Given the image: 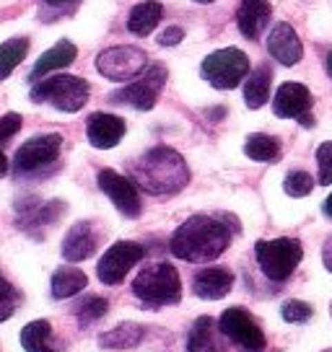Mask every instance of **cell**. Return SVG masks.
<instances>
[{
    "mask_svg": "<svg viewBox=\"0 0 332 352\" xmlns=\"http://www.w3.org/2000/svg\"><path fill=\"white\" fill-rule=\"evenodd\" d=\"M229 243H231V231L226 223L213 215H192L174 231L169 249L177 259L203 264L218 259L229 249Z\"/></svg>",
    "mask_w": 332,
    "mask_h": 352,
    "instance_id": "1",
    "label": "cell"
},
{
    "mask_svg": "<svg viewBox=\"0 0 332 352\" xmlns=\"http://www.w3.org/2000/svg\"><path fill=\"white\" fill-rule=\"evenodd\" d=\"M133 182L138 189L156 195V197L177 195L189 182L187 161L174 148L156 145L133 164Z\"/></svg>",
    "mask_w": 332,
    "mask_h": 352,
    "instance_id": "2",
    "label": "cell"
},
{
    "mask_svg": "<svg viewBox=\"0 0 332 352\" xmlns=\"http://www.w3.org/2000/svg\"><path fill=\"white\" fill-rule=\"evenodd\" d=\"M135 298L148 308L177 306L182 300V280L174 264H148L141 275L133 280Z\"/></svg>",
    "mask_w": 332,
    "mask_h": 352,
    "instance_id": "3",
    "label": "cell"
},
{
    "mask_svg": "<svg viewBox=\"0 0 332 352\" xmlns=\"http://www.w3.org/2000/svg\"><path fill=\"white\" fill-rule=\"evenodd\" d=\"M89 83L78 76H50L32 86L34 104H52L55 109L68 111V114L83 109L89 101Z\"/></svg>",
    "mask_w": 332,
    "mask_h": 352,
    "instance_id": "4",
    "label": "cell"
},
{
    "mask_svg": "<svg viewBox=\"0 0 332 352\" xmlns=\"http://www.w3.org/2000/svg\"><path fill=\"white\" fill-rule=\"evenodd\" d=\"M255 256L267 280L283 283L299 267L304 249H301V243L296 239H273V241H257Z\"/></svg>",
    "mask_w": 332,
    "mask_h": 352,
    "instance_id": "5",
    "label": "cell"
},
{
    "mask_svg": "<svg viewBox=\"0 0 332 352\" xmlns=\"http://www.w3.org/2000/svg\"><path fill=\"white\" fill-rule=\"evenodd\" d=\"M203 78L218 91H231L249 76V57L242 50L229 47V50H216L203 60L200 67Z\"/></svg>",
    "mask_w": 332,
    "mask_h": 352,
    "instance_id": "6",
    "label": "cell"
},
{
    "mask_svg": "<svg viewBox=\"0 0 332 352\" xmlns=\"http://www.w3.org/2000/svg\"><path fill=\"white\" fill-rule=\"evenodd\" d=\"M164 86H166V67L156 63V65L145 67L143 76L138 78L135 83L120 88V91H114L110 96V101H114V104H127V107H133V109L148 111L156 107V101L161 96V88Z\"/></svg>",
    "mask_w": 332,
    "mask_h": 352,
    "instance_id": "7",
    "label": "cell"
},
{
    "mask_svg": "<svg viewBox=\"0 0 332 352\" xmlns=\"http://www.w3.org/2000/svg\"><path fill=\"white\" fill-rule=\"evenodd\" d=\"M60 148H63V138L57 132L37 135L32 140H26L13 155V174H37L47 166H52L60 155Z\"/></svg>",
    "mask_w": 332,
    "mask_h": 352,
    "instance_id": "8",
    "label": "cell"
},
{
    "mask_svg": "<svg viewBox=\"0 0 332 352\" xmlns=\"http://www.w3.org/2000/svg\"><path fill=\"white\" fill-rule=\"evenodd\" d=\"M148 67V55L138 47H110L96 57V70L110 80L125 83Z\"/></svg>",
    "mask_w": 332,
    "mask_h": 352,
    "instance_id": "9",
    "label": "cell"
},
{
    "mask_svg": "<svg viewBox=\"0 0 332 352\" xmlns=\"http://www.w3.org/2000/svg\"><path fill=\"white\" fill-rule=\"evenodd\" d=\"M145 256V249L135 241H117L112 243L110 249L104 252V256L99 259L96 275L104 285H120L125 275L133 270L135 264Z\"/></svg>",
    "mask_w": 332,
    "mask_h": 352,
    "instance_id": "10",
    "label": "cell"
},
{
    "mask_svg": "<svg viewBox=\"0 0 332 352\" xmlns=\"http://www.w3.org/2000/svg\"><path fill=\"white\" fill-rule=\"evenodd\" d=\"M218 329L231 342H236L242 350H265V334H262V329L257 327V321L244 308H226L221 314V319H218Z\"/></svg>",
    "mask_w": 332,
    "mask_h": 352,
    "instance_id": "11",
    "label": "cell"
},
{
    "mask_svg": "<svg viewBox=\"0 0 332 352\" xmlns=\"http://www.w3.org/2000/svg\"><path fill=\"white\" fill-rule=\"evenodd\" d=\"M96 182H99L101 192L114 202V208L120 210L125 218H138L141 215L143 202H141V195H138V187H135L133 179L117 174L112 168H101Z\"/></svg>",
    "mask_w": 332,
    "mask_h": 352,
    "instance_id": "12",
    "label": "cell"
},
{
    "mask_svg": "<svg viewBox=\"0 0 332 352\" xmlns=\"http://www.w3.org/2000/svg\"><path fill=\"white\" fill-rule=\"evenodd\" d=\"M273 111H276L280 120H299L304 127L314 124L311 117V91L304 83H283L276 91V99H273Z\"/></svg>",
    "mask_w": 332,
    "mask_h": 352,
    "instance_id": "13",
    "label": "cell"
},
{
    "mask_svg": "<svg viewBox=\"0 0 332 352\" xmlns=\"http://www.w3.org/2000/svg\"><path fill=\"white\" fill-rule=\"evenodd\" d=\"M16 212H19V226L26 233H34L39 239V231L47 226H55L57 220L65 212V202L63 199H50V202H39V199H21L16 202Z\"/></svg>",
    "mask_w": 332,
    "mask_h": 352,
    "instance_id": "14",
    "label": "cell"
},
{
    "mask_svg": "<svg viewBox=\"0 0 332 352\" xmlns=\"http://www.w3.org/2000/svg\"><path fill=\"white\" fill-rule=\"evenodd\" d=\"M125 130H127L125 120L117 117V114H107V111H96V114H91L89 122H86V138H89V143L94 145V148H99V151L114 148V145L125 138Z\"/></svg>",
    "mask_w": 332,
    "mask_h": 352,
    "instance_id": "15",
    "label": "cell"
},
{
    "mask_svg": "<svg viewBox=\"0 0 332 352\" xmlns=\"http://www.w3.org/2000/svg\"><path fill=\"white\" fill-rule=\"evenodd\" d=\"M267 52L276 57L280 65H296L304 57V44L291 23H276L267 34Z\"/></svg>",
    "mask_w": 332,
    "mask_h": 352,
    "instance_id": "16",
    "label": "cell"
},
{
    "mask_svg": "<svg viewBox=\"0 0 332 352\" xmlns=\"http://www.w3.org/2000/svg\"><path fill=\"white\" fill-rule=\"evenodd\" d=\"M96 246H99V236L94 231V226H91L89 220H81L63 239V259L73 264L83 262V259L94 256Z\"/></svg>",
    "mask_w": 332,
    "mask_h": 352,
    "instance_id": "17",
    "label": "cell"
},
{
    "mask_svg": "<svg viewBox=\"0 0 332 352\" xmlns=\"http://www.w3.org/2000/svg\"><path fill=\"white\" fill-rule=\"evenodd\" d=\"M231 287H234V272L226 270V267H205L192 280V290L203 300H221V298H226L231 293Z\"/></svg>",
    "mask_w": 332,
    "mask_h": 352,
    "instance_id": "18",
    "label": "cell"
},
{
    "mask_svg": "<svg viewBox=\"0 0 332 352\" xmlns=\"http://www.w3.org/2000/svg\"><path fill=\"white\" fill-rule=\"evenodd\" d=\"M270 3L267 0H242L239 3V11H236V23H239V32L247 39H260V34L270 26Z\"/></svg>",
    "mask_w": 332,
    "mask_h": 352,
    "instance_id": "19",
    "label": "cell"
},
{
    "mask_svg": "<svg viewBox=\"0 0 332 352\" xmlns=\"http://www.w3.org/2000/svg\"><path fill=\"white\" fill-rule=\"evenodd\" d=\"M76 55H78L76 44L68 42V39H60L52 50H47L45 55L37 60V65L32 67V76H29V80H32V83H37V80H42V78L50 76L52 70L68 67L73 60H76Z\"/></svg>",
    "mask_w": 332,
    "mask_h": 352,
    "instance_id": "20",
    "label": "cell"
},
{
    "mask_svg": "<svg viewBox=\"0 0 332 352\" xmlns=\"http://www.w3.org/2000/svg\"><path fill=\"white\" fill-rule=\"evenodd\" d=\"M164 19V6L158 0H145V3H138L130 16H127V29L135 36H148L156 26Z\"/></svg>",
    "mask_w": 332,
    "mask_h": 352,
    "instance_id": "21",
    "label": "cell"
},
{
    "mask_svg": "<svg viewBox=\"0 0 332 352\" xmlns=\"http://www.w3.org/2000/svg\"><path fill=\"white\" fill-rule=\"evenodd\" d=\"M270 83H273V70L270 65H257L244 83V101L249 109H260L265 107L270 99Z\"/></svg>",
    "mask_w": 332,
    "mask_h": 352,
    "instance_id": "22",
    "label": "cell"
},
{
    "mask_svg": "<svg viewBox=\"0 0 332 352\" xmlns=\"http://www.w3.org/2000/svg\"><path fill=\"white\" fill-rule=\"evenodd\" d=\"M143 327L127 321V324H120L114 329L104 331L99 337V347H104V350H133V347H138L143 342Z\"/></svg>",
    "mask_w": 332,
    "mask_h": 352,
    "instance_id": "23",
    "label": "cell"
},
{
    "mask_svg": "<svg viewBox=\"0 0 332 352\" xmlns=\"http://www.w3.org/2000/svg\"><path fill=\"white\" fill-rule=\"evenodd\" d=\"M86 285H89V277L83 275L78 267H60V270H55V275H52L50 290H52L55 300H65V298L78 296Z\"/></svg>",
    "mask_w": 332,
    "mask_h": 352,
    "instance_id": "24",
    "label": "cell"
},
{
    "mask_svg": "<svg viewBox=\"0 0 332 352\" xmlns=\"http://www.w3.org/2000/svg\"><path fill=\"white\" fill-rule=\"evenodd\" d=\"M244 153L249 155L257 164H276L280 158V140L273 138V135H262V132H255L247 138L244 143Z\"/></svg>",
    "mask_w": 332,
    "mask_h": 352,
    "instance_id": "25",
    "label": "cell"
},
{
    "mask_svg": "<svg viewBox=\"0 0 332 352\" xmlns=\"http://www.w3.org/2000/svg\"><path fill=\"white\" fill-rule=\"evenodd\" d=\"M21 344L26 352H57L52 344V327L50 321L39 319L26 324L21 331Z\"/></svg>",
    "mask_w": 332,
    "mask_h": 352,
    "instance_id": "26",
    "label": "cell"
},
{
    "mask_svg": "<svg viewBox=\"0 0 332 352\" xmlns=\"http://www.w3.org/2000/svg\"><path fill=\"white\" fill-rule=\"evenodd\" d=\"M26 52H29V39L26 36H16V39L0 44V80H6L16 67L21 65Z\"/></svg>",
    "mask_w": 332,
    "mask_h": 352,
    "instance_id": "27",
    "label": "cell"
},
{
    "mask_svg": "<svg viewBox=\"0 0 332 352\" xmlns=\"http://www.w3.org/2000/svg\"><path fill=\"white\" fill-rule=\"evenodd\" d=\"M187 352H218L213 342V319L200 316L187 334Z\"/></svg>",
    "mask_w": 332,
    "mask_h": 352,
    "instance_id": "28",
    "label": "cell"
},
{
    "mask_svg": "<svg viewBox=\"0 0 332 352\" xmlns=\"http://www.w3.org/2000/svg\"><path fill=\"white\" fill-rule=\"evenodd\" d=\"M110 311V303L99 296H86L83 300H78L76 306H73V314H76V319L86 327V324H94V321H99L104 314Z\"/></svg>",
    "mask_w": 332,
    "mask_h": 352,
    "instance_id": "29",
    "label": "cell"
},
{
    "mask_svg": "<svg viewBox=\"0 0 332 352\" xmlns=\"http://www.w3.org/2000/svg\"><path fill=\"white\" fill-rule=\"evenodd\" d=\"M283 189H286V195H291V197H307L311 189H314V179L307 171H291L286 176Z\"/></svg>",
    "mask_w": 332,
    "mask_h": 352,
    "instance_id": "30",
    "label": "cell"
},
{
    "mask_svg": "<svg viewBox=\"0 0 332 352\" xmlns=\"http://www.w3.org/2000/svg\"><path fill=\"white\" fill-rule=\"evenodd\" d=\"M280 316L288 324H304V321H309L314 316V308L309 303H304V300H286L280 306Z\"/></svg>",
    "mask_w": 332,
    "mask_h": 352,
    "instance_id": "31",
    "label": "cell"
},
{
    "mask_svg": "<svg viewBox=\"0 0 332 352\" xmlns=\"http://www.w3.org/2000/svg\"><path fill=\"white\" fill-rule=\"evenodd\" d=\"M16 300H19V296H16L13 285L6 280V277L0 275V324H3V321H8L13 316V311H16Z\"/></svg>",
    "mask_w": 332,
    "mask_h": 352,
    "instance_id": "32",
    "label": "cell"
},
{
    "mask_svg": "<svg viewBox=\"0 0 332 352\" xmlns=\"http://www.w3.org/2000/svg\"><path fill=\"white\" fill-rule=\"evenodd\" d=\"M317 166H320V184H332V143H322L317 148Z\"/></svg>",
    "mask_w": 332,
    "mask_h": 352,
    "instance_id": "33",
    "label": "cell"
},
{
    "mask_svg": "<svg viewBox=\"0 0 332 352\" xmlns=\"http://www.w3.org/2000/svg\"><path fill=\"white\" fill-rule=\"evenodd\" d=\"M81 0H42V8L50 11V19H60V16H70L76 13Z\"/></svg>",
    "mask_w": 332,
    "mask_h": 352,
    "instance_id": "34",
    "label": "cell"
},
{
    "mask_svg": "<svg viewBox=\"0 0 332 352\" xmlns=\"http://www.w3.org/2000/svg\"><path fill=\"white\" fill-rule=\"evenodd\" d=\"M21 114H16V111H8V114H3L0 117V143H6V140H11L16 132L21 130Z\"/></svg>",
    "mask_w": 332,
    "mask_h": 352,
    "instance_id": "35",
    "label": "cell"
},
{
    "mask_svg": "<svg viewBox=\"0 0 332 352\" xmlns=\"http://www.w3.org/2000/svg\"><path fill=\"white\" fill-rule=\"evenodd\" d=\"M182 36H185V32L179 26H166V32L158 36V44L161 47H174V44L182 42Z\"/></svg>",
    "mask_w": 332,
    "mask_h": 352,
    "instance_id": "36",
    "label": "cell"
},
{
    "mask_svg": "<svg viewBox=\"0 0 332 352\" xmlns=\"http://www.w3.org/2000/svg\"><path fill=\"white\" fill-rule=\"evenodd\" d=\"M322 262L327 267V272H332V241L324 243V249H322Z\"/></svg>",
    "mask_w": 332,
    "mask_h": 352,
    "instance_id": "37",
    "label": "cell"
},
{
    "mask_svg": "<svg viewBox=\"0 0 332 352\" xmlns=\"http://www.w3.org/2000/svg\"><path fill=\"white\" fill-rule=\"evenodd\" d=\"M8 168H11V164H8V158H6V153L0 151V179L8 174Z\"/></svg>",
    "mask_w": 332,
    "mask_h": 352,
    "instance_id": "38",
    "label": "cell"
},
{
    "mask_svg": "<svg viewBox=\"0 0 332 352\" xmlns=\"http://www.w3.org/2000/svg\"><path fill=\"white\" fill-rule=\"evenodd\" d=\"M324 215H327V218H332V195L324 199Z\"/></svg>",
    "mask_w": 332,
    "mask_h": 352,
    "instance_id": "39",
    "label": "cell"
},
{
    "mask_svg": "<svg viewBox=\"0 0 332 352\" xmlns=\"http://www.w3.org/2000/svg\"><path fill=\"white\" fill-rule=\"evenodd\" d=\"M327 73H330V78H332V52L327 55Z\"/></svg>",
    "mask_w": 332,
    "mask_h": 352,
    "instance_id": "40",
    "label": "cell"
},
{
    "mask_svg": "<svg viewBox=\"0 0 332 352\" xmlns=\"http://www.w3.org/2000/svg\"><path fill=\"white\" fill-rule=\"evenodd\" d=\"M195 3H203V6H208V3H216V0H195Z\"/></svg>",
    "mask_w": 332,
    "mask_h": 352,
    "instance_id": "41",
    "label": "cell"
},
{
    "mask_svg": "<svg viewBox=\"0 0 332 352\" xmlns=\"http://www.w3.org/2000/svg\"><path fill=\"white\" fill-rule=\"evenodd\" d=\"M324 352H332V350H324Z\"/></svg>",
    "mask_w": 332,
    "mask_h": 352,
    "instance_id": "42",
    "label": "cell"
},
{
    "mask_svg": "<svg viewBox=\"0 0 332 352\" xmlns=\"http://www.w3.org/2000/svg\"><path fill=\"white\" fill-rule=\"evenodd\" d=\"M330 314H332V306H330Z\"/></svg>",
    "mask_w": 332,
    "mask_h": 352,
    "instance_id": "43",
    "label": "cell"
}]
</instances>
